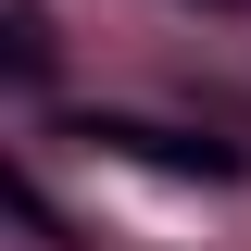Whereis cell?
<instances>
[{
    "label": "cell",
    "instance_id": "6da1fadb",
    "mask_svg": "<svg viewBox=\"0 0 251 251\" xmlns=\"http://www.w3.org/2000/svg\"><path fill=\"white\" fill-rule=\"evenodd\" d=\"M75 138H88V151H113V163H151V176H239V138H201V126H151V113H88Z\"/></svg>",
    "mask_w": 251,
    "mask_h": 251
},
{
    "label": "cell",
    "instance_id": "7a4b0ae2",
    "mask_svg": "<svg viewBox=\"0 0 251 251\" xmlns=\"http://www.w3.org/2000/svg\"><path fill=\"white\" fill-rule=\"evenodd\" d=\"M0 63H13V88H38V75H50V13H38V0H13V13H0Z\"/></svg>",
    "mask_w": 251,
    "mask_h": 251
}]
</instances>
